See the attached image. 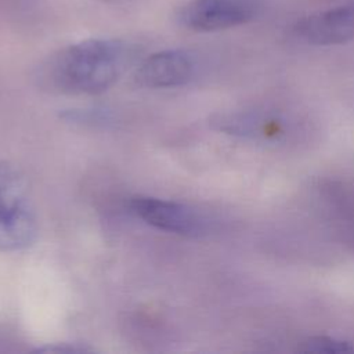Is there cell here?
Wrapping results in <instances>:
<instances>
[{"label": "cell", "instance_id": "1", "mask_svg": "<svg viewBox=\"0 0 354 354\" xmlns=\"http://www.w3.org/2000/svg\"><path fill=\"white\" fill-rule=\"evenodd\" d=\"M134 48L119 39H87L54 54L43 77L68 94H100L111 88L133 62Z\"/></svg>", "mask_w": 354, "mask_h": 354}, {"label": "cell", "instance_id": "2", "mask_svg": "<svg viewBox=\"0 0 354 354\" xmlns=\"http://www.w3.org/2000/svg\"><path fill=\"white\" fill-rule=\"evenodd\" d=\"M36 216L22 174L0 160V252L29 246L36 236Z\"/></svg>", "mask_w": 354, "mask_h": 354}, {"label": "cell", "instance_id": "3", "mask_svg": "<svg viewBox=\"0 0 354 354\" xmlns=\"http://www.w3.org/2000/svg\"><path fill=\"white\" fill-rule=\"evenodd\" d=\"M254 0H188L177 10L178 24L195 32H214L243 25L254 18Z\"/></svg>", "mask_w": 354, "mask_h": 354}, {"label": "cell", "instance_id": "4", "mask_svg": "<svg viewBox=\"0 0 354 354\" xmlns=\"http://www.w3.org/2000/svg\"><path fill=\"white\" fill-rule=\"evenodd\" d=\"M129 205L138 218L158 230L183 236H195L202 232L201 217L184 203L153 196H134Z\"/></svg>", "mask_w": 354, "mask_h": 354}, {"label": "cell", "instance_id": "5", "mask_svg": "<svg viewBox=\"0 0 354 354\" xmlns=\"http://www.w3.org/2000/svg\"><path fill=\"white\" fill-rule=\"evenodd\" d=\"M195 61L191 53L180 48L163 50L147 57L137 68L134 80L147 88H170L189 82Z\"/></svg>", "mask_w": 354, "mask_h": 354}, {"label": "cell", "instance_id": "6", "mask_svg": "<svg viewBox=\"0 0 354 354\" xmlns=\"http://www.w3.org/2000/svg\"><path fill=\"white\" fill-rule=\"evenodd\" d=\"M296 30L314 44L342 43L354 36V3L311 14L299 21Z\"/></svg>", "mask_w": 354, "mask_h": 354}, {"label": "cell", "instance_id": "7", "mask_svg": "<svg viewBox=\"0 0 354 354\" xmlns=\"http://www.w3.org/2000/svg\"><path fill=\"white\" fill-rule=\"evenodd\" d=\"M36 351H40V353H84V351H91V348L79 347V346H69L68 343H62L61 346H58V344L44 346V347L36 348Z\"/></svg>", "mask_w": 354, "mask_h": 354}, {"label": "cell", "instance_id": "8", "mask_svg": "<svg viewBox=\"0 0 354 354\" xmlns=\"http://www.w3.org/2000/svg\"><path fill=\"white\" fill-rule=\"evenodd\" d=\"M100 1H104V3H118V1H122V0H100Z\"/></svg>", "mask_w": 354, "mask_h": 354}]
</instances>
